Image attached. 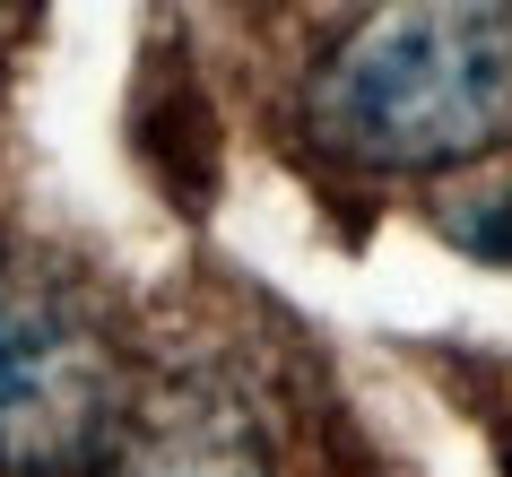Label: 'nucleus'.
<instances>
[{"label":"nucleus","instance_id":"1","mask_svg":"<svg viewBox=\"0 0 512 477\" xmlns=\"http://www.w3.org/2000/svg\"><path fill=\"white\" fill-rule=\"evenodd\" d=\"M304 122L365 174H443L512 139V9L408 0L356 18L304 87Z\"/></svg>","mask_w":512,"mask_h":477},{"label":"nucleus","instance_id":"2","mask_svg":"<svg viewBox=\"0 0 512 477\" xmlns=\"http://www.w3.org/2000/svg\"><path fill=\"white\" fill-rule=\"evenodd\" d=\"M122 434V365L79 295L0 261V469L70 477Z\"/></svg>","mask_w":512,"mask_h":477},{"label":"nucleus","instance_id":"3","mask_svg":"<svg viewBox=\"0 0 512 477\" xmlns=\"http://www.w3.org/2000/svg\"><path fill=\"white\" fill-rule=\"evenodd\" d=\"M105 477H270V451H261V434L235 399L174 391L113 434Z\"/></svg>","mask_w":512,"mask_h":477}]
</instances>
